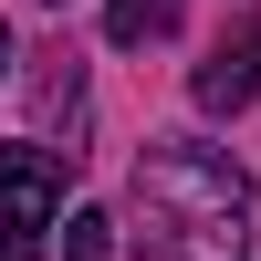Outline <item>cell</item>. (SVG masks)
<instances>
[{
	"mask_svg": "<svg viewBox=\"0 0 261 261\" xmlns=\"http://www.w3.org/2000/svg\"><path fill=\"white\" fill-rule=\"evenodd\" d=\"M136 241L146 261H251V178L209 136H146L136 157Z\"/></svg>",
	"mask_w": 261,
	"mask_h": 261,
	"instance_id": "6da1fadb",
	"label": "cell"
},
{
	"mask_svg": "<svg viewBox=\"0 0 261 261\" xmlns=\"http://www.w3.org/2000/svg\"><path fill=\"white\" fill-rule=\"evenodd\" d=\"M0 63H11V32H0Z\"/></svg>",
	"mask_w": 261,
	"mask_h": 261,
	"instance_id": "8992f818",
	"label": "cell"
},
{
	"mask_svg": "<svg viewBox=\"0 0 261 261\" xmlns=\"http://www.w3.org/2000/svg\"><path fill=\"white\" fill-rule=\"evenodd\" d=\"M63 261H115V220H105V209H63Z\"/></svg>",
	"mask_w": 261,
	"mask_h": 261,
	"instance_id": "5b68a950",
	"label": "cell"
},
{
	"mask_svg": "<svg viewBox=\"0 0 261 261\" xmlns=\"http://www.w3.org/2000/svg\"><path fill=\"white\" fill-rule=\"evenodd\" d=\"M167 32H178V0H105V42L115 53H146Z\"/></svg>",
	"mask_w": 261,
	"mask_h": 261,
	"instance_id": "277c9868",
	"label": "cell"
},
{
	"mask_svg": "<svg viewBox=\"0 0 261 261\" xmlns=\"http://www.w3.org/2000/svg\"><path fill=\"white\" fill-rule=\"evenodd\" d=\"M63 146H42V136H21V146H0V261H42V230L63 220Z\"/></svg>",
	"mask_w": 261,
	"mask_h": 261,
	"instance_id": "7a4b0ae2",
	"label": "cell"
},
{
	"mask_svg": "<svg viewBox=\"0 0 261 261\" xmlns=\"http://www.w3.org/2000/svg\"><path fill=\"white\" fill-rule=\"evenodd\" d=\"M199 115H241V105L261 94V21H241L230 42H209V63H199Z\"/></svg>",
	"mask_w": 261,
	"mask_h": 261,
	"instance_id": "3957f363",
	"label": "cell"
}]
</instances>
